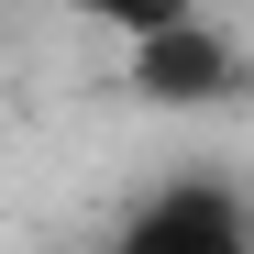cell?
Instances as JSON below:
<instances>
[{"instance_id": "1", "label": "cell", "mask_w": 254, "mask_h": 254, "mask_svg": "<svg viewBox=\"0 0 254 254\" xmlns=\"http://www.w3.org/2000/svg\"><path fill=\"white\" fill-rule=\"evenodd\" d=\"M122 89L144 111H221L243 89V56H232V33L210 11H177L155 33H122Z\"/></svg>"}, {"instance_id": "2", "label": "cell", "mask_w": 254, "mask_h": 254, "mask_svg": "<svg viewBox=\"0 0 254 254\" xmlns=\"http://www.w3.org/2000/svg\"><path fill=\"white\" fill-rule=\"evenodd\" d=\"M133 243L144 254H221V243H243V199L232 188H166L133 210Z\"/></svg>"}, {"instance_id": "3", "label": "cell", "mask_w": 254, "mask_h": 254, "mask_svg": "<svg viewBox=\"0 0 254 254\" xmlns=\"http://www.w3.org/2000/svg\"><path fill=\"white\" fill-rule=\"evenodd\" d=\"M100 33H155V22H177V11H199V0H77Z\"/></svg>"}]
</instances>
